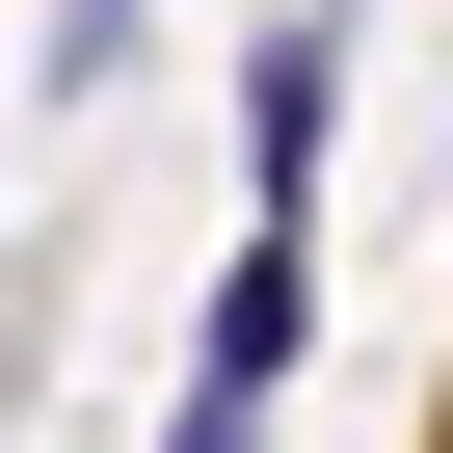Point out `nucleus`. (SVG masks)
I'll list each match as a JSON object with an SVG mask.
<instances>
[{"mask_svg": "<svg viewBox=\"0 0 453 453\" xmlns=\"http://www.w3.org/2000/svg\"><path fill=\"white\" fill-rule=\"evenodd\" d=\"M320 134H347V0H267L241 27V213H320Z\"/></svg>", "mask_w": 453, "mask_h": 453, "instance_id": "nucleus-1", "label": "nucleus"}, {"mask_svg": "<svg viewBox=\"0 0 453 453\" xmlns=\"http://www.w3.org/2000/svg\"><path fill=\"white\" fill-rule=\"evenodd\" d=\"M134 54H160V0H27V107H107Z\"/></svg>", "mask_w": 453, "mask_h": 453, "instance_id": "nucleus-2", "label": "nucleus"}]
</instances>
